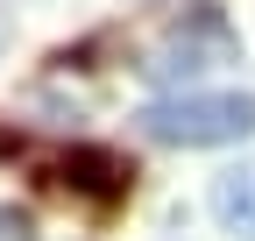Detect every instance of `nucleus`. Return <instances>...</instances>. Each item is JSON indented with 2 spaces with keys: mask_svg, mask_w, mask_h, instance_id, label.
Returning <instances> with one entry per match:
<instances>
[{
  "mask_svg": "<svg viewBox=\"0 0 255 241\" xmlns=\"http://www.w3.org/2000/svg\"><path fill=\"white\" fill-rule=\"evenodd\" d=\"M7 43H14V21H7V7H0V57H7Z\"/></svg>",
  "mask_w": 255,
  "mask_h": 241,
  "instance_id": "nucleus-5",
  "label": "nucleus"
},
{
  "mask_svg": "<svg viewBox=\"0 0 255 241\" xmlns=\"http://www.w3.org/2000/svg\"><path fill=\"white\" fill-rule=\"evenodd\" d=\"M149 142H170V149H220V142H241L255 135V100L248 93H170L135 114Z\"/></svg>",
  "mask_w": 255,
  "mask_h": 241,
  "instance_id": "nucleus-1",
  "label": "nucleus"
},
{
  "mask_svg": "<svg viewBox=\"0 0 255 241\" xmlns=\"http://www.w3.org/2000/svg\"><path fill=\"white\" fill-rule=\"evenodd\" d=\"M234 57H241V36L227 28V14H220V7H199V14H184V21L170 28V43L156 50L142 71H149L156 85H191L199 71L234 64Z\"/></svg>",
  "mask_w": 255,
  "mask_h": 241,
  "instance_id": "nucleus-2",
  "label": "nucleus"
},
{
  "mask_svg": "<svg viewBox=\"0 0 255 241\" xmlns=\"http://www.w3.org/2000/svg\"><path fill=\"white\" fill-rule=\"evenodd\" d=\"M57 177H64V192H78L92 206H121L128 192H135V163H128L121 149H100V142L64 149V156H57Z\"/></svg>",
  "mask_w": 255,
  "mask_h": 241,
  "instance_id": "nucleus-3",
  "label": "nucleus"
},
{
  "mask_svg": "<svg viewBox=\"0 0 255 241\" xmlns=\"http://www.w3.org/2000/svg\"><path fill=\"white\" fill-rule=\"evenodd\" d=\"M213 220L227 234H241V241H255V156L248 163H227L213 177Z\"/></svg>",
  "mask_w": 255,
  "mask_h": 241,
  "instance_id": "nucleus-4",
  "label": "nucleus"
}]
</instances>
